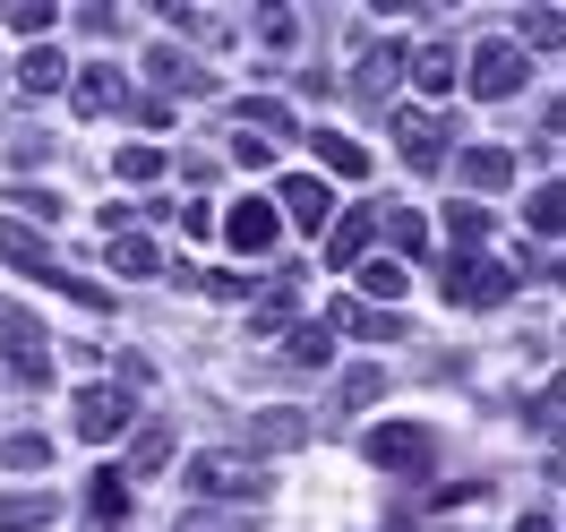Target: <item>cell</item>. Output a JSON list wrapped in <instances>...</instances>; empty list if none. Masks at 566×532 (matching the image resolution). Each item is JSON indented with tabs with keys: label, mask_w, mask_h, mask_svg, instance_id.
<instances>
[{
	"label": "cell",
	"mask_w": 566,
	"mask_h": 532,
	"mask_svg": "<svg viewBox=\"0 0 566 532\" xmlns=\"http://www.w3.org/2000/svg\"><path fill=\"white\" fill-rule=\"evenodd\" d=\"M360 456L378 463L387 481H438V429L429 421H387L360 438Z\"/></svg>",
	"instance_id": "obj_1"
},
{
	"label": "cell",
	"mask_w": 566,
	"mask_h": 532,
	"mask_svg": "<svg viewBox=\"0 0 566 532\" xmlns=\"http://www.w3.org/2000/svg\"><path fill=\"white\" fill-rule=\"evenodd\" d=\"M438 292H447V310H497V301L515 292V275H506L497 258H481V249H447Z\"/></svg>",
	"instance_id": "obj_2"
},
{
	"label": "cell",
	"mask_w": 566,
	"mask_h": 532,
	"mask_svg": "<svg viewBox=\"0 0 566 532\" xmlns=\"http://www.w3.org/2000/svg\"><path fill=\"white\" fill-rule=\"evenodd\" d=\"M189 490H198V498H258V490H266V472H258V456L207 447V456H189Z\"/></svg>",
	"instance_id": "obj_3"
},
{
	"label": "cell",
	"mask_w": 566,
	"mask_h": 532,
	"mask_svg": "<svg viewBox=\"0 0 566 532\" xmlns=\"http://www.w3.org/2000/svg\"><path fill=\"white\" fill-rule=\"evenodd\" d=\"M129 421H138V404H129V387H104V378H95V387H77V438H86V447H104V438H120Z\"/></svg>",
	"instance_id": "obj_4"
},
{
	"label": "cell",
	"mask_w": 566,
	"mask_h": 532,
	"mask_svg": "<svg viewBox=\"0 0 566 532\" xmlns=\"http://www.w3.org/2000/svg\"><path fill=\"white\" fill-rule=\"evenodd\" d=\"M463 77H472L481 104H506V95H524V52H515V43H481V52L463 61Z\"/></svg>",
	"instance_id": "obj_5"
},
{
	"label": "cell",
	"mask_w": 566,
	"mask_h": 532,
	"mask_svg": "<svg viewBox=\"0 0 566 532\" xmlns=\"http://www.w3.org/2000/svg\"><path fill=\"white\" fill-rule=\"evenodd\" d=\"M0 344H9V369H18V378H52V335H43L18 301H0Z\"/></svg>",
	"instance_id": "obj_6"
},
{
	"label": "cell",
	"mask_w": 566,
	"mask_h": 532,
	"mask_svg": "<svg viewBox=\"0 0 566 532\" xmlns=\"http://www.w3.org/2000/svg\"><path fill=\"white\" fill-rule=\"evenodd\" d=\"M275 215H292L301 232H326V223H335V189H326L318 173H283L275 180Z\"/></svg>",
	"instance_id": "obj_7"
},
{
	"label": "cell",
	"mask_w": 566,
	"mask_h": 532,
	"mask_svg": "<svg viewBox=\"0 0 566 532\" xmlns=\"http://www.w3.org/2000/svg\"><path fill=\"white\" fill-rule=\"evenodd\" d=\"M223 241L241 249V258H266V249L283 241V215L266 207V198H241V207L223 215Z\"/></svg>",
	"instance_id": "obj_8"
},
{
	"label": "cell",
	"mask_w": 566,
	"mask_h": 532,
	"mask_svg": "<svg viewBox=\"0 0 566 532\" xmlns=\"http://www.w3.org/2000/svg\"><path fill=\"white\" fill-rule=\"evenodd\" d=\"M395 146H403L412 173H438V164H447V129H438L429 112H395Z\"/></svg>",
	"instance_id": "obj_9"
},
{
	"label": "cell",
	"mask_w": 566,
	"mask_h": 532,
	"mask_svg": "<svg viewBox=\"0 0 566 532\" xmlns=\"http://www.w3.org/2000/svg\"><path fill=\"white\" fill-rule=\"evenodd\" d=\"M378 241V207H344L326 223V267H360V249Z\"/></svg>",
	"instance_id": "obj_10"
},
{
	"label": "cell",
	"mask_w": 566,
	"mask_h": 532,
	"mask_svg": "<svg viewBox=\"0 0 566 532\" xmlns=\"http://www.w3.org/2000/svg\"><path fill=\"white\" fill-rule=\"evenodd\" d=\"M0 258H9L18 275H35V284H52V249H43V232H27L18 215L0 223Z\"/></svg>",
	"instance_id": "obj_11"
},
{
	"label": "cell",
	"mask_w": 566,
	"mask_h": 532,
	"mask_svg": "<svg viewBox=\"0 0 566 532\" xmlns=\"http://www.w3.org/2000/svg\"><path fill=\"white\" fill-rule=\"evenodd\" d=\"M9 70H18V86H27V95H61V86H70V61H61L52 43H27Z\"/></svg>",
	"instance_id": "obj_12"
},
{
	"label": "cell",
	"mask_w": 566,
	"mask_h": 532,
	"mask_svg": "<svg viewBox=\"0 0 566 532\" xmlns=\"http://www.w3.org/2000/svg\"><path fill=\"white\" fill-rule=\"evenodd\" d=\"M403 70H412V43H403V35L369 43V52H360V95H387V86H395Z\"/></svg>",
	"instance_id": "obj_13"
},
{
	"label": "cell",
	"mask_w": 566,
	"mask_h": 532,
	"mask_svg": "<svg viewBox=\"0 0 566 532\" xmlns=\"http://www.w3.org/2000/svg\"><path fill=\"white\" fill-rule=\"evenodd\" d=\"M86 524H95V532H120V524H129V490H120V472H112V463L86 481Z\"/></svg>",
	"instance_id": "obj_14"
},
{
	"label": "cell",
	"mask_w": 566,
	"mask_h": 532,
	"mask_svg": "<svg viewBox=\"0 0 566 532\" xmlns=\"http://www.w3.org/2000/svg\"><path fill=\"white\" fill-rule=\"evenodd\" d=\"M52 515H61L52 490H0V532H43Z\"/></svg>",
	"instance_id": "obj_15"
},
{
	"label": "cell",
	"mask_w": 566,
	"mask_h": 532,
	"mask_svg": "<svg viewBox=\"0 0 566 532\" xmlns=\"http://www.w3.org/2000/svg\"><path fill=\"white\" fill-rule=\"evenodd\" d=\"M326 326L369 335V344H395V335H403V319H395V310H369V301H335V310H326Z\"/></svg>",
	"instance_id": "obj_16"
},
{
	"label": "cell",
	"mask_w": 566,
	"mask_h": 532,
	"mask_svg": "<svg viewBox=\"0 0 566 532\" xmlns=\"http://www.w3.org/2000/svg\"><path fill=\"white\" fill-rule=\"evenodd\" d=\"M70 104H77V112H86V121H104V112H112V104H120V77H112V70H104V61H86V70H77V77H70Z\"/></svg>",
	"instance_id": "obj_17"
},
{
	"label": "cell",
	"mask_w": 566,
	"mask_h": 532,
	"mask_svg": "<svg viewBox=\"0 0 566 532\" xmlns=\"http://www.w3.org/2000/svg\"><path fill=\"white\" fill-rule=\"evenodd\" d=\"M146 70H155V86H164V95H207V86H214L207 70H189V61H180L172 43H155V52H146Z\"/></svg>",
	"instance_id": "obj_18"
},
{
	"label": "cell",
	"mask_w": 566,
	"mask_h": 532,
	"mask_svg": "<svg viewBox=\"0 0 566 532\" xmlns=\"http://www.w3.org/2000/svg\"><path fill=\"white\" fill-rule=\"evenodd\" d=\"M310 146H318V164H326L335 180H360V173H369V146H360V138H344V129H318Z\"/></svg>",
	"instance_id": "obj_19"
},
{
	"label": "cell",
	"mask_w": 566,
	"mask_h": 532,
	"mask_svg": "<svg viewBox=\"0 0 566 532\" xmlns=\"http://www.w3.org/2000/svg\"><path fill=\"white\" fill-rule=\"evenodd\" d=\"M301 438H310V413H258V421H249V447H266V456L301 447Z\"/></svg>",
	"instance_id": "obj_20"
},
{
	"label": "cell",
	"mask_w": 566,
	"mask_h": 532,
	"mask_svg": "<svg viewBox=\"0 0 566 532\" xmlns=\"http://www.w3.org/2000/svg\"><path fill=\"white\" fill-rule=\"evenodd\" d=\"M378 232H387L395 258H421V249H429V223L412 207H378Z\"/></svg>",
	"instance_id": "obj_21"
},
{
	"label": "cell",
	"mask_w": 566,
	"mask_h": 532,
	"mask_svg": "<svg viewBox=\"0 0 566 532\" xmlns=\"http://www.w3.org/2000/svg\"><path fill=\"white\" fill-rule=\"evenodd\" d=\"M463 180H472V189H506V180H515V155H506V146H463Z\"/></svg>",
	"instance_id": "obj_22"
},
{
	"label": "cell",
	"mask_w": 566,
	"mask_h": 532,
	"mask_svg": "<svg viewBox=\"0 0 566 532\" xmlns=\"http://www.w3.org/2000/svg\"><path fill=\"white\" fill-rule=\"evenodd\" d=\"M283 326H292V275H275L258 292V310H249V335H283Z\"/></svg>",
	"instance_id": "obj_23"
},
{
	"label": "cell",
	"mask_w": 566,
	"mask_h": 532,
	"mask_svg": "<svg viewBox=\"0 0 566 532\" xmlns=\"http://www.w3.org/2000/svg\"><path fill=\"white\" fill-rule=\"evenodd\" d=\"M0 18H9V27H18L27 43H52V27H61V0H9Z\"/></svg>",
	"instance_id": "obj_24"
},
{
	"label": "cell",
	"mask_w": 566,
	"mask_h": 532,
	"mask_svg": "<svg viewBox=\"0 0 566 532\" xmlns=\"http://www.w3.org/2000/svg\"><path fill=\"white\" fill-rule=\"evenodd\" d=\"M112 267L120 275H164V249L146 241V232H112Z\"/></svg>",
	"instance_id": "obj_25"
},
{
	"label": "cell",
	"mask_w": 566,
	"mask_h": 532,
	"mask_svg": "<svg viewBox=\"0 0 566 532\" xmlns=\"http://www.w3.org/2000/svg\"><path fill=\"white\" fill-rule=\"evenodd\" d=\"M164 463H172V429L146 421L138 438H129V472H164ZM129 472H120V481H129Z\"/></svg>",
	"instance_id": "obj_26"
},
{
	"label": "cell",
	"mask_w": 566,
	"mask_h": 532,
	"mask_svg": "<svg viewBox=\"0 0 566 532\" xmlns=\"http://www.w3.org/2000/svg\"><path fill=\"white\" fill-rule=\"evenodd\" d=\"M412 77H421V95H447V86H455V43H429V52H412Z\"/></svg>",
	"instance_id": "obj_27"
},
{
	"label": "cell",
	"mask_w": 566,
	"mask_h": 532,
	"mask_svg": "<svg viewBox=\"0 0 566 532\" xmlns=\"http://www.w3.org/2000/svg\"><path fill=\"white\" fill-rule=\"evenodd\" d=\"M403 284H412V275H403V258H369V267H360V292H369V301H403Z\"/></svg>",
	"instance_id": "obj_28"
},
{
	"label": "cell",
	"mask_w": 566,
	"mask_h": 532,
	"mask_svg": "<svg viewBox=\"0 0 566 532\" xmlns=\"http://www.w3.org/2000/svg\"><path fill=\"white\" fill-rule=\"evenodd\" d=\"M0 463H9V472H52V438H43V429H18V438L0 447Z\"/></svg>",
	"instance_id": "obj_29"
},
{
	"label": "cell",
	"mask_w": 566,
	"mask_h": 532,
	"mask_svg": "<svg viewBox=\"0 0 566 532\" xmlns=\"http://www.w3.org/2000/svg\"><path fill=\"white\" fill-rule=\"evenodd\" d=\"M9 207H18V223H27V232H35V223H61V198H52V189H35V180H18V189H9Z\"/></svg>",
	"instance_id": "obj_30"
},
{
	"label": "cell",
	"mask_w": 566,
	"mask_h": 532,
	"mask_svg": "<svg viewBox=\"0 0 566 532\" xmlns=\"http://www.w3.org/2000/svg\"><path fill=\"white\" fill-rule=\"evenodd\" d=\"M112 173L129 180V189H138V180H164V146H120V155H112Z\"/></svg>",
	"instance_id": "obj_31"
},
{
	"label": "cell",
	"mask_w": 566,
	"mask_h": 532,
	"mask_svg": "<svg viewBox=\"0 0 566 532\" xmlns=\"http://www.w3.org/2000/svg\"><path fill=\"white\" fill-rule=\"evenodd\" d=\"M241 129H266V138H292V112H283L275 95H249V104H241Z\"/></svg>",
	"instance_id": "obj_32"
},
{
	"label": "cell",
	"mask_w": 566,
	"mask_h": 532,
	"mask_svg": "<svg viewBox=\"0 0 566 532\" xmlns=\"http://www.w3.org/2000/svg\"><path fill=\"white\" fill-rule=\"evenodd\" d=\"M326 335H335V326H283V353H292V361H326V353H335V344H326Z\"/></svg>",
	"instance_id": "obj_33"
},
{
	"label": "cell",
	"mask_w": 566,
	"mask_h": 532,
	"mask_svg": "<svg viewBox=\"0 0 566 532\" xmlns=\"http://www.w3.org/2000/svg\"><path fill=\"white\" fill-rule=\"evenodd\" d=\"M387 395V369H344V413H369Z\"/></svg>",
	"instance_id": "obj_34"
},
{
	"label": "cell",
	"mask_w": 566,
	"mask_h": 532,
	"mask_svg": "<svg viewBox=\"0 0 566 532\" xmlns=\"http://www.w3.org/2000/svg\"><path fill=\"white\" fill-rule=\"evenodd\" d=\"M524 43H532V52H558V43H566V18H558V9H532V18H524ZM524 43H515V52H524Z\"/></svg>",
	"instance_id": "obj_35"
},
{
	"label": "cell",
	"mask_w": 566,
	"mask_h": 532,
	"mask_svg": "<svg viewBox=\"0 0 566 532\" xmlns=\"http://www.w3.org/2000/svg\"><path fill=\"white\" fill-rule=\"evenodd\" d=\"M258 43H266V52H292V43H301V18H292V9H266V18H258Z\"/></svg>",
	"instance_id": "obj_36"
},
{
	"label": "cell",
	"mask_w": 566,
	"mask_h": 532,
	"mask_svg": "<svg viewBox=\"0 0 566 532\" xmlns=\"http://www.w3.org/2000/svg\"><path fill=\"white\" fill-rule=\"evenodd\" d=\"M198 284H207L214 301H249V275H232V267H198Z\"/></svg>",
	"instance_id": "obj_37"
},
{
	"label": "cell",
	"mask_w": 566,
	"mask_h": 532,
	"mask_svg": "<svg viewBox=\"0 0 566 532\" xmlns=\"http://www.w3.org/2000/svg\"><path fill=\"white\" fill-rule=\"evenodd\" d=\"M447 232H455V249H481V232H490V215H481V207H455V223H447Z\"/></svg>",
	"instance_id": "obj_38"
},
{
	"label": "cell",
	"mask_w": 566,
	"mask_h": 532,
	"mask_svg": "<svg viewBox=\"0 0 566 532\" xmlns=\"http://www.w3.org/2000/svg\"><path fill=\"white\" fill-rule=\"evenodd\" d=\"M558 207H566V198H558V189H532V232H558Z\"/></svg>",
	"instance_id": "obj_39"
},
{
	"label": "cell",
	"mask_w": 566,
	"mask_h": 532,
	"mask_svg": "<svg viewBox=\"0 0 566 532\" xmlns=\"http://www.w3.org/2000/svg\"><path fill=\"white\" fill-rule=\"evenodd\" d=\"M77 27H86V35H112V27H120V9H112V0H86V9H77Z\"/></svg>",
	"instance_id": "obj_40"
},
{
	"label": "cell",
	"mask_w": 566,
	"mask_h": 532,
	"mask_svg": "<svg viewBox=\"0 0 566 532\" xmlns=\"http://www.w3.org/2000/svg\"><path fill=\"white\" fill-rule=\"evenodd\" d=\"M180 215V232H189V241H198V232H214V207H198V198H189V207H172Z\"/></svg>",
	"instance_id": "obj_41"
},
{
	"label": "cell",
	"mask_w": 566,
	"mask_h": 532,
	"mask_svg": "<svg viewBox=\"0 0 566 532\" xmlns=\"http://www.w3.org/2000/svg\"><path fill=\"white\" fill-rule=\"evenodd\" d=\"M180 532H249V515H189Z\"/></svg>",
	"instance_id": "obj_42"
},
{
	"label": "cell",
	"mask_w": 566,
	"mask_h": 532,
	"mask_svg": "<svg viewBox=\"0 0 566 532\" xmlns=\"http://www.w3.org/2000/svg\"><path fill=\"white\" fill-rule=\"evenodd\" d=\"M524 532H558V515H549V507H541V515H524Z\"/></svg>",
	"instance_id": "obj_43"
},
{
	"label": "cell",
	"mask_w": 566,
	"mask_h": 532,
	"mask_svg": "<svg viewBox=\"0 0 566 532\" xmlns=\"http://www.w3.org/2000/svg\"><path fill=\"white\" fill-rule=\"evenodd\" d=\"M0 77H9V61H0Z\"/></svg>",
	"instance_id": "obj_44"
}]
</instances>
